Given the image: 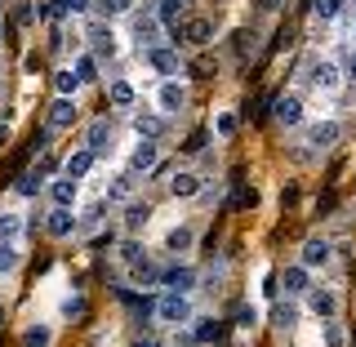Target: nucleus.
<instances>
[{
    "label": "nucleus",
    "mask_w": 356,
    "mask_h": 347,
    "mask_svg": "<svg viewBox=\"0 0 356 347\" xmlns=\"http://www.w3.org/2000/svg\"><path fill=\"white\" fill-rule=\"evenodd\" d=\"M54 343V330L49 325H31L27 334H22V347H49Z\"/></svg>",
    "instance_id": "obj_29"
},
{
    "label": "nucleus",
    "mask_w": 356,
    "mask_h": 347,
    "mask_svg": "<svg viewBox=\"0 0 356 347\" xmlns=\"http://www.w3.org/2000/svg\"><path fill=\"white\" fill-rule=\"evenodd\" d=\"M18 267V250H14V241H0V272H14Z\"/></svg>",
    "instance_id": "obj_35"
},
{
    "label": "nucleus",
    "mask_w": 356,
    "mask_h": 347,
    "mask_svg": "<svg viewBox=\"0 0 356 347\" xmlns=\"http://www.w3.org/2000/svg\"><path fill=\"white\" fill-rule=\"evenodd\" d=\"M192 227H174L170 236H165V250H174V254H183V250H192Z\"/></svg>",
    "instance_id": "obj_26"
},
{
    "label": "nucleus",
    "mask_w": 356,
    "mask_h": 347,
    "mask_svg": "<svg viewBox=\"0 0 356 347\" xmlns=\"http://www.w3.org/2000/svg\"><path fill=\"white\" fill-rule=\"evenodd\" d=\"M94 161H98V156L89 152V147H81V152L72 156V161H67V178H76V183H81V178H85L89 170H94Z\"/></svg>",
    "instance_id": "obj_21"
},
{
    "label": "nucleus",
    "mask_w": 356,
    "mask_h": 347,
    "mask_svg": "<svg viewBox=\"0 0 356 347\" xmlns=\"http://www.w3.org/2000/svg\"><path fill=\"white\" fill-rule=\"evenodd\" d=\"M0 81H5V63H0Z\"/></svg>",
    "instance_id": "obj_48"
},
{
    "label": "nucleus",
    "mask_w": 356,
    "mask_h": 347,
    "mask_svg": "<svg viewBox=\"0 0 356 347\" xmlns=\"http://www.w3.org/2000/svg\"><path fill=\"white\" fill-rule=\"evenodd\" d=\"M76 76H81V85H89L98 76V58L94 54H85V58H76Z\"/></svg>",
    "instance_id": "obj_32"
},
{
    "label": "nucleus",
    "mask_w": 356,
    "mask_h": 347,
    "mask_svg": "<svg viewBox=\"0 0 356 347\" xmlns=\"http://www.w3.org/2000/svg\"><path fill=\"white\" fill-rule=\"evenodd\" d=\"M254 321H259V316H254V307H241V312H236V325H245V330H250Z\"/></svg>",
    "instance_id": "obj_44"
},
{
    "label": "nucleus",
    "mask_w": 356,
    "mask_h": 347,
    "mask_svg": "<svg viewBox=\"0 0 356 347\" xmlns=\"http://www.w3.org/2000/svg\"><path fill=\"white\" fill-rule=\"evenodd\" d=\"M272 321H276L281 330H294V321H298V307L289 303V298H281V303L272 307Z\"/></svg>",
    "instance_id": "obj_25"
},
{
    "label": "nucleus",
    "mask_w": 356,
    "mask_h": 347,
    "mask_svg": "<svg viewBox=\"0 0 356 347\" xmlns=\"http://www.w3.org/2000/svg\"><path fill=\"white\" fill-rule=\"evenodd\" d=\"M94 223H103V200H98V205H89V214H85V227H94Z\"/></svg>",
    "instance_id": "obj_42"
},
{
    "label": "nucleus",
    "mask_w": 356,
    "mask_h": 347,
    "mask_svg": "<svg viewBox=\"0 0 356 347\" xmlns=\"http://www.w3.org/2000/svg\"><path fill=\"white\" fill-rule=\"evenodd\" d=\"M307 81L316 89H325V94H334V89H339V67L330 58H316V63H307Z\"/></svg>",
    "instance_id": "obj_4"
},
{
    "label": "nucleus",
    "mask_w": 356,
    "mask_h": 347,
    "mask_svg": "<svg viewBox=\"0 0 356 347\" xmlns=\"http://www.w3.org/2000/svg\"><path fill=\"white\" fill-rule=\"evenodd\" d=\"M236 40H241V45H236V54H254V49H259V45H254V40H259V36H254V31H241Z\"/></svg>",
    "instance_id": "obj_41"
},
{
    "label": "nucleus",
    "mask_w": 356,
    "mask_h": 347,
    "mask_svg": "<svg viewBox=\"0 0 356 347\" xmlns=\"http://www.w3.org/2000/svg\"><path fill=\"white\" fill-rule=\"evenodd\" d=\"M218 134L227 138V134H236V116H218Z\"/></svg>",
    "instance_id": "obj_43"
},
{
    "label": "nucleus",
    "mask_w": 356,
    "mask_h": 347,
    "mask_svg": "<svg viewBox=\"0 0 356 347\" xmlns=\"http://www.w3.org/2000/svg\"><path fill=\"white\" fill-rule=\"evenodd\" d=\"M143 259H147V250H143L138 241H125V245H120V263H125V267H134V263H143Z\"/></svg>",
    "instance_id": "obj_31"
},
{
    "label": "nucleus",
    "mask_w": 356,
    "mask_h": 347,
    "mask_svg": "<svg viewBox=\"0 0 356 347\" xmlns=\"http://www.w3.org/2000/svg\"><path fill=\"white\" fill-rule=\"evenodd\" d=\"M40 183H44V174H40V170H27V174H18L14 192H18V196H36V192H40Z\"/></svg>",
    "instance_id": "obj_24"
},
{
    "label": "nucleus",
    "mask_w": 356,
    "mask_h": 347,
    "mask_svg": "<svg viewBox=\"0 0 356 347\" xmlns=\"http://www.w3.org/2000/svg\"><path fill=\"white\" fill-rule=\"evenodd\" d=\"M5 143H9V129H5V125H0V147H5Z\"/></svg>",
    "instance_id": "obj_47"
},
{
    "label": "nucleus",
    "mask_w": 356,
    "mask_h": 347,
    "mask_svg": "<svg viewBox=\"0 0 356 347\" xmlns=\"http://www.w3.org/2000/svg\"><path fill=\"white\" fill-rule=\"evenodd\" d=\"M156 14H161V22H165V27H174V14H178V0H161V5H156Z\"/></svg>",
    "instance_id": "obj_38"
},
{
    "label": "nucleus",
    "mask_w": 356,
    "mask_h": 347,
    "mask_svg": "<svg viewBox=\"0 0 356 347\" xmlns=\"http://www.w3.org/2000/svg\"><path fill=\"white\" fill-rule=\"evenodd\" d=\"M276 120H281V125H303V103H298L294 94H285V98H276Z\"/></svg>",
    "instance_id": "obj_12"
},
{
    "label": "nucleus",
    "mask_w": 356,
    "mask_h": 347,
    "mask_svg": "<svg viewBox=\"0 0 356 347\" xmlns=\"http://www.w3.org/2000/svg\"><path fill=\"white\" fill-rule=\"evenodd\" d=\"M348 343V334H343V325H334V321H325V347H343Z\"/></svg>",
    "instance_id": "obj_37"
},
{
    "label": "nucleus",
    "mask_w": 356,
    "mask_h": 347,
    "mask_svg": "<svg viewBox=\"0 0 356 347\" xmlns=\"http://www.w3.org/2000/svg\"><path fill=\"white\" fill-rule=\"evenodd\" d=\"M134 134H138V138H161L165 134V120L161 116H152V111H138V116H134Z\"/></svg>",
    "instance_id": "obj_18"
},
{
    "label": "nucleus",
    "mask_w": 356,
    "mask_h": 347,
    "mask_svg": "<svg viewBox=\"0 0 356 347\" xmlns=\"http://www.w3.org/2000/svg\"><path fill=\"white\" fill-rule=\"evenodd\" d=\"M348 76H352V81H356V54H352V58H348Z\"/></svg>",
    "instance_id": "obj_46"
},
{
    "label": "nucleus",
    "mask_w": 356,
    "mask_h": 347,
    "mask_svg": "<svg viewBox=\"0 0 356 347\" xmlns=\"http://www.w3.org/2000/svg\"><path fill=\"white\" fill-rule=\"evenodd\" d=\"M156 98H161V111H183V107H187V89L178 85V81H165Z\"/></svg>",
    "instance_id": "obj_13"
},
{
    "label": "nucleus",
    "mask_w": 356,
    "mask_h": 347,
    "mask_svg": "<svg viewBox=\"0 0 356 347\" xmlns=\"http://www.w3.org/2000/svg\"><path fill=\"white\" fill-rule=\"evenodd\" d=\"M281 285H285V294H289V298L307 294V289H312V285H307V267H303V263H289L285 272H281Z\"/></svg>",
    "instance_id": "obj_10"
},
{
    "label": "nucleus",
    "mask_w": 356,
    "mask_h": 347,
    "mask_svg": "<svg viewBox=\"0 0 356 347\" xmlns=\"http://www.w3.org/2000/svg\"><path fill=\"white\" fill-rule=\"evenodd\" d=\"M147 63H152L161 76H178V54H174V49H165V45L147 49Z\"/></svg>",
    "instance_id": "obj_16"
},
{
    "label": "nucleus",
    "mask_w": 356,
    "mask_h": 347,
    "mask_svg": "<svg viewBox=\"0 0 356 347\" xmlns=\"http://www.w3.org/2000/svg\"><path fill=\"white\" fill-rule=\"evenodd\" d=\"M85 36L94 40V58H116V31H111V27H103V22H89Z\"/></svg>",
    "instance_id": "obj_5"
},
{
    "label": "nucleus",
    "mask_w": 356,
    "mask_h": 347,
    "mask_svg": "<svg viewBox=\"0 0 356 347\" xmlns=\"http://www.w3.org/2000/svg\"><path fill=\"white\" fill-rule=\"evenodd\" d=\"M0 40H5V31H0Z\"/></svg>",
    "instance_id": "obj_51"
},
{
    "label": "nucleus",
    "mask_w": 356,
    "mask_h": 347,
    "mask_svg": "<svg viewBox=\"0 0 356 347\" xmlns=\"http://www.w3.org/2000/svg\"><path fill=\"white\" fill-rule=\"evenodd\" d=\"M22 227H27V223H22V214H0V241H18Z\"/></svg>",
    "instance_id": "obj_27"
},
{
    "label": "nucleus",
    "mask_w": 356,
    "mask_h": 347,
    "mask_svg": "<svg viewBox=\"0 0 356 347\" xmlns=\"http://www.w3.org/2000/svg\"><path fill=\"white\" fill-rule=\"evenodd\" d=\"M307 307L316 312L321 321H334V312H339V298H334V289H307Z\"/></svg>",
    "instance_id": "obj_9"
},
{
    "label": "nucleus",
    "mask_w": 356,
    "mask_h": 347,
    "mask_svg": "<svg viewBox=\"0 0 356 347\" xmlns=\"http://www.w3.org/2000/svg\"><path fill=\"white\" fill-rule=\"evenodd\" d=\"M259 9H263V14H276V9H281V0H259Z\"/></svg>",
    "instance_id": "obj_45"
},
{
    "label": "nucleus",
    "mask_w": 356,
    "mask_h": 347,
    "mask_svg": "<svg viewBox=\"0 0 356 347\" xmlns=\"http://www.w3.org/2000/svg\"><path fill=\"white\" fill-rule=\"evenodd\" d=\"M54 89H58V98H72L76 89H81V76H76L72 67H58V72H54Z\"/></svg>",
    "instance_id": "obj_23"
},
{
    "label": "nucleus",
    "mask_w": 356,
    "mask_h": 347,
    "mask_svg": "<svg viewBox=\"0 0 356 347\" xmlns=\"http://www.w3.org/2000/svg\"><path fill=\"white\" fill-rule=\"evenodd\" d=\"M98 5H103V14H129L134 0H98Z\"/></svg>",
    "instance_id": "obj_39"
},
{
    "label": "nucleus",
    "mask_w": 356,
    "mask_h": 347,
    "mask_svg": "<svg viewBox=\"0 0 356 347\" xmlns=\"http://www.w3.org/2000/svg\"><path fill=\"white\" fill-rule=\"evenodd\" d=\"M170 192H174L178 200H192V196H200V178L183 170V174H174V178H170Z\"/></svg>",
    "instance_id": "obj_20"
},
{
    "label": "nucleus",
    "mask_w": 356,
    "mask_h": 347,
    "mask_svg": "<svg viewBox=\"0 0 356 347\" xmlns=\"http://www.w3.org/2000/svg\"><path fill=\"white\" fill-rule=\"evenodd\" d=\"M156 161H161L156 143H152V138H143L138 147H134V156H129V174H152V170H156Z\"/></svg>",
    "instance_id": "obj_6"
},
{
    "label": "nucleus",
    "mask_w": 356,
    "mask_h": 347,
    "mask_svg": "<svg viewBox=\"0 0 356 347\" xmlns=\"http://www.w3.org/2000/svg\"><path fill=\"white\" fill-rule=\"evenodd\" d=\"M85 147L94 152V156H103V152L111 147V120H94V125H89V138H85Z\"/></svg>",
    "instance_id": "obj_15"
},
{
    "label": "nucleus",
    "mask_w": 356,
    "mask_h": 347,
    "mask_svg": "<svg viewBox=\"0 0 356 347\" xmlns=\"http://www.w3.org/2000/svg\"><path fill=\"white\" fill-rule=\"evenodd\" d=\"M298 263L307 267H325L330 263V241H321V236H312V241H303V254H298Z\"/></svg>",
    "instance_id": "obj_7"
},
{
    "label": "nucleus",
    "mask_w": 356,
    "mask_h": 347,
    "mask_svg": "<svg viewBox=\"0 0 356 347\" xmlns=\"http://www.w3.org/2000/svg\"><path fill=\"white\" fill-rule=\"evenodd\" d=\"M76 120V103L72 98H54V107H49V129H67Z\"/></svg>",
    "instance_id": "obj_19"
},
{
    "label": "nucleus",
    "mask_w": 356,
    "mask_h": 347,
    "mask_svg": "<svg viewBox=\"0 0 356 347\" xmlns=\"http://www.w3.org/2000/svg\"><path fill=\"white\" fill-rule=\"evenodd\" d=\"M0 321H5V303H0Z\"/></svg>",
    "instance_id": "obj_49"
},
{
    "label": "nucleus",
    "mask_w": 356,
    "mask_h": 347,
    "mask_svg": "<svg viewBox=\"0 0 356 347\" xmlns=\"http://www.w3.org/2000/svg\"><path fill=\"white\" fill-rule=\"evenodd\" d=\"M76 192H81V183H76V178H67V174L49 183V200H54V205H72Z\"/></svg>",
    "instance_id": "obj_17"
},
{
    "label": "nucleus",
    "mask_w": 356,
    "mask_h": 347,
    "mask_svg": "<svg viewBox=\"0 0 356 347\" xmlns=\"http://www.w3.org/2000/svg\"><path fill=\"white\" fill-rule=\"evenodd\" d=\"M76 227H81V223H76L72 205H54V209H49V218H44V232H49L54 241H67Z\"/></svg>",
    "instance_id": "obj_3"
},
{
    "label": "nucleus",
    "mask_w": 356,
    "mask_h": 347,
    "mask_svg": "<svg viewBox=\"0 0 356 347\" xmlns=\"http://www.w3.org/2000/svg\"><path fill=\"white\" fill-rule=\"evenodd\" d=\"M161 281L165 285H170V289H183V294H192V285H196V272H192V267H165V272H161Z\"/></svg>",
    "instance_id": "obj_14"
},
{
    "label": "nucleus",
    "mask_w": 356,
    "mask_h": 347,
    "mask_svg": "<svg viewBox=\"0 0 356 347\" xmlns=\"http://www.w3.org/2000/svg\"><path fill=\"white\" fill-rule=\"evenodd\" d=\"M218 334H222V330H218V321H209V316H205V321H196L192 339H196V343H209V339H218Z\"/></svg>",
    "instance_id": "obj_33"
},
{
    "label": "nucleus",
    "mask_w": 356,
    "mask_h": 347,
    "mask_svg": "<svg viewBox=\"0 0 356 347\" xmlns=\"http://www.w3.org/2000/svg\"><path fill=\"white\" fill-rule=\"evenodd\" d=\"M107 98H111L116 107H129V103H134V85H129V81H111V85H107Z\"/></svg>",
    "instance_id": "obj_28"
},
{
    "label": "nucleus",
    "mask_w": 356,
    "mask_h": 347,
    "mask_svg": "<svg viewBox=\"0 0 356 347\" xmlns=\"http://www.w3.org/2000/svg\"><path fill=\"white\" fill-rule=\"evenodd\" d=\"M339 138H343V125H339V120H321V125L307 129V143H312V147H334Z\"/></svg>",
    "instance_id": "obj_8"
},
{
    "label": "nucleus",
    "mask_w": 356,
    "mask_h": 347,
    "mask_svg": "<svg viewBox=\"0 0 356 347\" xmlns=\"http://www.w3.org/2000/svg\"><path fill=\"white\" fill-rule=\"evenodd\" d=\"M147 218H152V205H147V200H134V205L125 209V232H143Z\"/></svg>",
    "instance_id": "obj_22"
},
{
    "label": "nucleus",
    "mask_w": 356,
    "mask_h": 347,
    "mask_svg": "<svg viewBox=\"0 0 356 347\" xmlns=\"http://www.w3.org/2000/svg\"><path fill=\"white\" fill-rule=\"evenodd\" d=\"M178 36H183L187 45H209V36H214V22H209V18H187Z\"/></svg>",
    "instance_id": "obj_11"
},
{
    "label": "nucleus",
    "mask_w": 356,
    "mask_h": 347,
    "mask_svg": "<svg viewBox=\"0 0 356 347\" xmlns=\"http://www.w3.org/2000/svg\"><path fill=\"white\" fill-rule=\"evenodd\" d=\"M89 0H54V18H67V14H85Z\"/></svg>",
    "instance_id": "obj_34"
},
{
    "label": "nucleus",
    "mask_w": 356,
    "mask_h": 347,
    "mask_svg": "<svg viewBox=\"0 0 356 347\" xmlns=\"http://www.w3.org/2000/svg\"><path fill=\"white\" fill-rule=\"evenodd\" d=\"M339 9H343V0H312V14H316L321 22L339 18Z\"/></svg>",
    "instance_id": "obj_30"
},
{
    "label": "nucleus",
    "mask_w": 356,
    "mask_h": 347,
    "mask_svg": "<svg viewBox=\"0 0 356 347\" xmlns=\"http://www.w3.org/2000/svg\"><path fill=\"white\" fill-rule=\"evenodd\" d=\"M138 347H156V343H138Z\"/></svg>",
    "instance_id": "obj_50"
},
{
    "label": "nucleus",
    "mask_w": 356,
    "mask_h": 347,
    "mask_svg": "<svg viewBox=\"0 0 356 347\" xmlns=\"http://www.w3.org/2000/svg\"><path fill=\"white\" fill-rule=\"evenodd\" d=\"M63 316L81 321V316H85V298H67V303H63Z\"/></svg>",
    "instance_id": "obj_40"
},
{
    "label": "nucleus",
    "mask_w": 356,
    "mask_h": 347,
    "mask_svg": "<svg viewBox=\"0 0 356 347\" xmlns=\"http://www.w3.org/2000/svg\"><path fill=\"white\" fill-rule=\"evenodd\" d=\"M165 40V22L156 9H143V14H134V45H138V54L143 49H156V45Z\"/></svg>",
    "instance_id": "obj_1"
},
{
    "label": "nucleus",
    "mask_w": 356,
    "mask_h": 347,
    "mask_svg": "<svg viewBox=\"0 0 356 347\" xmlns=\"http://www.w3.org/2000/svg\"><path fill=\"white\" fill-rule=\"evenodd\" d=\"M156 316H161L165 325H187V321H192V303H187L183 289H165V294L156 298Z\"/></svg>",
    "instance_id": "obj_2"
},
{
    "label": "nucleus",
    "mask_w": 356,
    "mask_h": 347,
    "mask_svg": "<svg viewBox=\"0 0 356 347\" xmlns=\"http://www.w3.org/2000/svg\"><path fill=\"white\" fill-rule=\"evenodd\" d=\"M134 192V174H120V178H111V200H125Z\"/></svg>",
    "instance_id": "obj_36"
}]
</instances>
